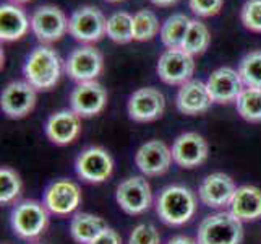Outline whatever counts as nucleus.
Wrapping results in <instances>:
<instances>
[{"label":"nucleus","instance_id":"obj_31","mask_svg":"<svg viewBox=\"0 0 261 244\" xmlns=\"http://www.w3.org/2000/svg\"><path fill=\"white\" fill-rule=\"evenodd\" d=\"M240 20L247 30L261 33V0H247L242 7Z\"/></svg>","mask_w":261,"mask_h":244},{"label":"nucleus","instance_id":"obj_16","mask_svg":"<svg viewBox=\"0 0 261 244\" xmlns=\"http://www.w3.org/2000/svg\"><path fill=\"white\" fill-rule=\"evenodd\" d=\"M210 96L216 104H229L236 103L242 92L245 90L244 81H242L239 70L232 67H221L214 70L206 80Z\"/></svg>","mask_w":261,"mask_h":244},{"label":"nucleus","instance_id":"obj_6","mask_svg":"<svg viewBox=\"0 0 261 244\" xmlns=\"http://www.w3.org/2000/svg\"><path fill=\"white\" fill-rule=\"evenodd\" d=\"M115 201L125 213L141 215L148 212L152 205L151 186L143 176L127 178L117 186Z\"/></svg>","mask_w":261,"mask_h":244},{"label":"nucleus","instance_id":"obj_21","mask_svg":"<svg viewBox=\"0 0 261 244\" xmlns=\"http://www.w3.org/2000/svg\"><path fill=\"white\" fill-rule=\"evenodd\" d=\"M31 18L16 4H4L0 7V39L13 42L28 34Z\"/></svg>","mask_w":261,"mask_h":244},{"label":"nucleus","instance_id":"obj_12","mask_svg":"<svg viewBox=\"0 0 261 244\" xmlns=\"http://www.w3.org/2000/svg\"><path fill=\"white\" fill-rule=\"evenodd\" d=\"M104 69V59L102 54L99 52L91 44H86L75 49L70 54L65 62V72L67 75L78 81V83H85V81H94Z\"/></svg>","mask_w":261,"mask_h":244},{"label":"nucleus","instance_id":"obj_2","mask_svg":"<svg viewBox=\"0 0 261 244\" xmlns=\"http://www.w3.org/2000/svg\"><path fill=\"white\" fill-rule=\"evenodd\" d=\"M196 212V197L185 186L164 187L156 198V213L169 227H182Z\"/></svg>","mask_w":261,"mask_h":244},{"label":"nucleus","instance_id":"obj_18","mask_svg":"<svg viewBox=\"0 0 261 244\" xmlns=\"http://www.w3.org/2000/svg\"><path fill=\"white\" fill-rule=\"evenodd\" d=\"M236 191L237 186L229 174L211 173L201 181L198 187V197L201 204L210 209H224L230 205Z\"/></svg>","mask_w":261,"mask_h":244},{"label":"nucleus","instance_id":"obj_1","mask_svg":"<svg viewBox=\"0 0 261 244\" xmlns=\"http://www.w3.org/2000/svg\"><path fill=\"white\" fill-rule=\"evenodd\" d=\"M24 80L38 92H49L59 83L62 75V59L49 46L34 48L23 65Z\"/></svg>","mask_w":261,"mask_h":244},{"label":"nucleus","instance_id":"obj_30","mask_svg":"<svg viewBox=\"0 0 261 244\" xmlns=\"http://www.w3.org/2000/svg\"><path fill=\"white\" fill-rule=\"evenodd\" d=\"M23 183L15 169L2 166L0 169V204L10 205L21 195Z\"/></svg>","mask_w":261,"mask_h":244},{"label":"nucleus","instance_id":"obj_17","mask_svg":"<svg viewBox=\"0 0 261 244\" xmlns=\"http://www.w3.org/2000/svg\"><path fill=\"white\" fill-rule=\"evenodd\" d=\"M170 150H172L174 163L185 169H193L203 165L210 155L208 142L196 132H185L178 135Z\"/></svg>","mask_w":261,"mask_h":244},{"label":"nucleus","instance_id":"obj_22","mask_svg":"<svg viewBox=\"0 0 261 244\" xmlns=\"http://www.w3.org/2000/svg\"><path fill=\"white\" fill-rule=\"evenodd\" d=\"M230 213L244 221L261 218V189L255 186H240L230 202Z\"/></svg>","mask_w":261,"mask_h":244},{"label":"nucleus","instance_id":"obj_35","mask_svg":"<svg viewBox=\"0 0 261 244\" xmlns=\"http://www.w3.org/2000/svg\"><path fill=\"white\" fill-rule=\"evenodd\" d=\"M167 244H198L196 239L190 238V236H184V234H178V236H174L167 241Z\"/></svg>","mask_w":261,"mask_h":244},{"label":"nucleus","instance_id":"obj_32","mask_svg":"<svg viewBox=\"0 0 261 244\" xmlns=\"http://www.w3.org/2000/svg\"><path fill=\"white\" fill-rule=\"evenodd\" d=\"M128 244H161V234L154 225L140 223L132 230Z\"/></svg>","mask_w":261,"mask_h":244},{"label":"nucleus","instance_id":"obj_13","mask_svg":"<svg viewBox=\"0 0 261 244\" xmlns=\"http://www.w3.org/2000/svg\"><path fill=\"white\" fill-rule=\"evenodd\" d=\"M164 109H166L164 95L159 90L151 86L140 88L137 92H133L127 104L128 116L135 122L156 121L164 114Z\"/></svg>","mask_w":261,"mask_h":244},{"label":"nucleus","instance_id":"obj_4","mask_svg":"<svg viewBox=\"0 0 261 244\" xmlns=\"http://www.w3.org/2000/svg\"><path fill=\"white\" fill-rule=\"evenodd\" d=\"M12 228L21 239H36L49 225V210L38 201H23L16 204L10 215Z\"/></svg>","mask_w":261,"mask_h":244},{"label":"nucleus","instance_id":"obj_23","mask_svg":"<svg viewBox=\"0 0 261 244\" xmlns=\"http://www.w3.org/2000/svg\"><path fill=\"white\" fill-rule=\"evenodd\" d=\"M104 228H107V223L104 221V218L86 212L76 213L70 221V234L73 241L78 244L91 242Z\"/></svg>","mask_w":261,"mask_h":244},{"label":"nucleus","instance_id":"obj_37","mask_svg":"<svg viewBox=\"0 0 261 244\" xmlns=\"http://www.w3.org/2000/svg\"><path fill=\"white\" fill-rule=\"evenodd\" d=\"M13 2H16V4H24V2H30V0H13Z\"/></svg>","mask_w":261,"mask_h":244},{"label":"nucleus","instance_id":"obj_29","mask_svg":"<svg viewBox=\"0 0 261 244\" xmlns=\"http://www.w3.org/2000/svg\"><path fill=\"white\" fill-rule=\"evenodd\" d=\"M239 75L244 81L245 88L261 90V49L251 51L240 60Z\"/></svg>","mask_w":261,"mask_h":244},{"label":"nucleus","instance_id":"obj_5","mask_svg":"<svg viewBox=\"0 0 261 244\" xmlns=\"http://www.w3.org/2000/svg\"><path fill=\"white\" fill-rule=\"evenodd\" d=\"M107 18L97 7H80L68 18V33L78 42L93 44L106 36Z\"/></svg>","mask_w":261,"mask_h":244},{"label":"nucleus","instance_id":"obj_34","mask_svg":"<svg viewBox=\"0 0 261 244\" xmlns=\"http://www.w3.org/2000/svg\"><path fill=\"white\" fill-rule=\"evenodd\" d=\"M88 244H122V238L114 228L107 227V228H104L101 233H99L91 242H88Z\"/></svg>","mask_w":261,"mask_h":244},{"label":"nucleus","instance_id":"obj_38","mask_svg":"<svg viewBox=\"0 0 261 244\" xmlns=\"http://www.w3.org/2000/svg\"><path fill=\"white\" fill-rule=\"evenodd\" d=\"M106 2H112V4H115V2H122V0H106Z\"/></svg>","mask_w":261,"mask_h":244},{"label":"nucleus","instance_id":"obj_36","mask_svg":"<svg viewBox=\"0 0 261 244\" xmlns=\"http://www.w3.org/2000/svg\"><path fill=\"white\" fill-rule=\"evenodd\" d=\"M151 2L154 5H158V7H170V5L177 4L178 0H151Z\"/></svg>","mask_w":261,"mask_h":244},{"label":"nucleus","instance_id":"obj_10","mask_svg":"<svg viewBox=\"0 0 261 244\" xmlns=\"http://www.w3.org/2000/svg\"><path fill=\"white\" fill-rule=\"evenodd\" d=\"M158 75L167 85H178L192 80L195 72V59L184 49H166L158 60Z\"/></svg>","mask_w":261,"mask_h":244},{"label":"nucleus","instance_id":"obj_33","mask_svg":"<svg viewBox=\"0 0 261 244\" xmlns=\"http://www.w3.org/2000/svg\"><path fill=\"white\" fill-rule=\"evenodd\" d=\"M190 10L200 18H210L221 12L224 0H188Z\"/></svg>","mask_w":261,"mask_h":244},{"label":"nucleus","instance_id":"obj_11","mask_svg":"<svg viewBox=\"0 0 261 244\" xmlns=\"http://www.w3.org/2000/svg\"><path fill=\"white\" fill-rule=\"evenodd\" d=\"M36 90L26 80H16L8 83L2 96H0V107L2 113L10 119H23L28 116L36 106Z\"/></svg>","mask_w":261,"mask_h":244},{"label":"nucleus","instance_id":"obj_20","mask_svg":"<svg viewBox=\"0 0 261 244\" xmlns=\"http://www.w3.org/2000/svg\"><path fill=\"white\" fill-rule=\"evenodd\" d=\"M177 109L187 116H198L206 113L213 104L206 81L190 80L178 88L175 98Z\"/></svg>","mask_w":261,"mask_h":244},{"label":"nucleus","instance_id":"obj_9","mask_svg":"<svg viewBox=\"0 0 261 244\" xmlns=\"http://www.w3.org/2000/svg\"><path fill=\"white\" fill-rule=\"evenodd\" d=\"M42 204L52 215H70L82 204V189L70 179H57L44 191Z\"/></svg>","mask_w":261,"mask_h":244},{"label":"nucleus","instance_id":"obj_24","mask_svg":"<svg viewBox=\"0 0 261 244\" xmlns=\"http://www.w3.org/2000/svg\"><path fill=\"white\" fill-rule=\"evenodd\" d=\"M192 23V18H188L185 13H174L166 21L161 25V41L167 49L182 48L184 38L188 31V26Z\"/></svg>","mask_w":261,"mask_h":244},{"label":"nucleus","instance_id":"obj_7","mask_svg":"<svg viewBox=\"0 0 261 244\" xmlns=\"http://www.w3.org/2000/svg\"><path fill=\"white\" fill-rule=\"evenodd\" d=\"M31 31L44 44L60 41L68 31V18L56 5L38 7L31 15Z\"/></svg>","mask_w":261,"mask_h":244},{"label":"nucleus","instance_id":"obj_14","mask_svg":"<svg viewBox=\"0 0 261 244\" xmlns=\"http://www.w3.org/2000/svg\"><path fill=\"white\" fill-rule=\"evenodd\" d=\"M172 150L163 140H149L138 148L135 155V165L145 176L154 178L169 171L172 166Z\"/></svg>","mask_w":261,"mask_h":244},{"label":"nucleus","instance_id":"obj_19","mask_svg":"<svg viewBox=\"0 0 261 244\" xmlns=\"http://www.w3.org/2000/svg\"><path fill=\"white\" fill-rule=\"evenodd\" d=\"M80 119L82 117L71 109L57 111L47 119L44 132H46L47 139L52 143L65 147L68 143L75 142L80 132H82V122H80Z\"/></svg>","mask_w":261,"mask_h":244},{"label":"nucleus","instance_id":"obj_28","mask_svg":"<svg viewBox=\"0 0 261 244\" xmlns=\"http://www.w3.org/2000/svg\"><path fill=\"white\" fill-rule=\"evenodd\" d=\"M161 33L159 18L151 10H140L133 15V41H149Z\"/></svg>","mask_w":261,"mask_h":244},{"label":"nucleus","instance_id":"obj_27","mask_svg":"<svg viewBox=\"0 0 261 244\" xmlns=\"http://www.w3.org/2000/svg\"><path fill=\"white\" fill-rule=\"evenodd\" d=\"M237 113L247 122H261V90L245 88L236 101Z\"/></svg>","mask_w":261,"mask_h":244},{"label":"nucleus","instance_id":"obj_3","mask_svg":"<svg viewBox=\"0 0 261 244\" xmlns=\"http://www.w3.org/2000/svg\"><path fill=\"white\" fill-rule=\"evenodd\" d=\"M244 239V227L230 212L208 215L198 227V244H240Z\"/></svg>","mask_w":261,"mask_h":244},{"label":"nucleus","instance_id":"obj_15","mask_svg":"<svg viewBox=\"0 0 261 244\" xmlns=\"http://www.w3.org/2000/svg\"><path fill=\"white\" fill-rule=\"evenodd\" d=\"M107 104V92L97 81L78 83L70 93V106L80 117H93L104 111Z\"/></svg>","mask_w":261,"mask_h":244},{"label":"nucleus","instance_id":"obj_26","mask_svg":"<svg viewBox=\"0 0 261 244\" xmlns=\"http://www.w3.org/2000/svg\"><path fill=\"white\" fill-rule=\"evenodd\" d=\"M106 36L117 44L133 41V15L127 12H115L107 18Z\"/></svg>","mask_w":261,"mask_h":244},{"label":"nucleus","instance_id":"obj_8","mask_svg":"<svg viewBox=\"0 0 261 244\" xmlns=\"http://www.w3.org/2000/svg\"><path fill=\"white\" fill-rule=\"evenodd\" d=\"M75 169L86 183L101 184L114 173V158L102 147H88L76 157Z\"/></svg>","mask_w":261,"mask_h":244},{"label":"nucleus","instance_id":"obj_25","mask_svg":"<svg viewBox=\"0 0 261 244\" xmlns=\"http://www.w3.org/2000/svg\"><path fill=\"white\" fill-rule=\"evenodd\" d=\"M210 42H211V33L208 30V26L200 20H192L180 49H184L187 54L195 57L208 49Z\"/></svg>","mask_w":261,"mask_h":244}]
</instances>
